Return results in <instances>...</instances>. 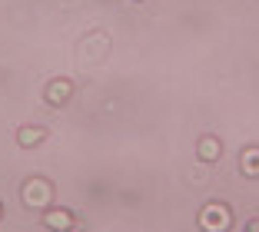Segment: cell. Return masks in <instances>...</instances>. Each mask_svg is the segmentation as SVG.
<instances>
[{"label":"cell","instance_id":"1","mask_svg":"<svg viewBox=\"0 0 259 232\" xmlns=\"http://www.w3.org/2000/svg\"><path fill=\"white\" fill-rule=\"evenodd\" d=\"M20 199L27 202V206H33V209H44V206H50V202H54V186L37 176V179H30L27 186L20 189Z\"/></svg>","mask_w":259,"mask_h":232},{"label":"cell","instance_id":"2","mask_svg":"<svg viewBox=\"0 0 259 232\" xmlns=\"http://www.w3.org/2000/svg\"><path fill=\"white\" fill-rule=\"evenodd\" d=\"M199 225L203 229H226L229 225V212L223 202H209L203 212H199Z\"/></svg>","mask_w":259,"mask_h":232},{"label":"cell","instance_id":"3","mask_svg":"<svg viewBox=\"0 0 259 232\" xmlns=\"http://www.w3.org/2000/svg\"><path fill=\"white\" fill-rule=\"evenodd\" d=\"M70 93H73V83H70L67 76H60V80H50V83H47V103L63 106V103L70 100Z\"/></svg>","mask_w":259,"mask_h":232},{"label":"cell","instance_id":"4","mask_svg":"<svg viewBox=\"0 0 259 232\" xmlns=\"http://www.w3.org/2000/svg\"><path fill=\"white\" fill-rule=\"evenodd\" d=\"M196 153H199V159H203V163H216V159L223 156V143L216 140V136H203V140H199V146H196Z\"/></svg>","mask_w":259,"mask_h":232},{"label":"cell","instance_id":"5","mask_svg":"<svg viewBox=\"0 0 259 232\" xmlns=\"http://www.w3.org/2000/svg\"><path fill=\"white\" fill-rule=\"evenodd\" d=\"M47 140V126H23L20 133H17V143L20 146H37V143Z\"/></svg>","mask_w":259,"mask_h":232},{"label":"cell","instance_id":"6","mask_svg":"<svg viewBox=\"0 0 259 232\" xmlns=\"http://www.w3.org/2000/svg\"><path fill=\"white\" fill-rule=\"evenodd\" d=\"M44 225H50V229H70L73 225V216L63 209H47L44 212Z\"/></svg>","mask_w":259,"mask_h":232},{"label":"cell","instance_id":"7","mask_svg":"<svg viewBox=\"0 0 259 232\" xmlns=\"http://www.w3.org/2000/svg\"><path fill=\"white\" fill-rule=\"evenodd\" d=\"M243 172L246 176H259V146L243 153Z\"/></svg>","mask_w":259,"mask_h":232},{"label":"cell","instance_id":"8","mask_svg":"<svg viewBox=\"0 0 259 232\" xmlns=\"http://www.w3.org/2000/svg\"><path fill=\"white\" fill-rule=\"evenodd\" d=\"M249 229H259V219H252V222H249Z\"/></svg>","mask_w":259,"mask_h":232},{"label":"cell","instance_id":"9","mask_svg":"<svg viewBox=\"0 0 259 232\" xmlns=\"http://www.w3.org/2000/svg\"><path fill=\"white\" fill-rule=\"evenodd\" d=\"M0 216H4V206H0Z\"/></svg>","mask_w":259,"mask_h":232}]
</instances>
